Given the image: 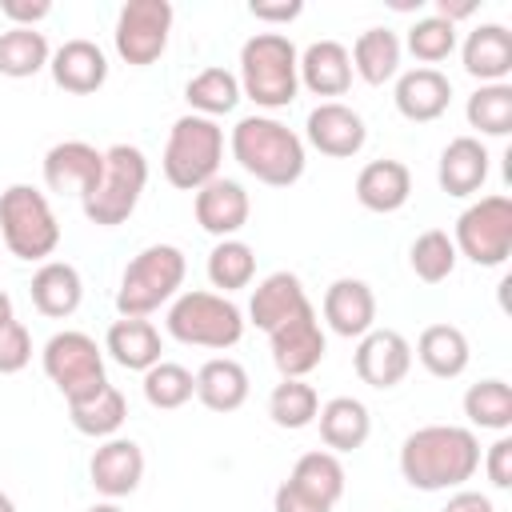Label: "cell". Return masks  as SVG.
Here are the masks:
<instances>
[{
  "label": "cell",
  "instance_id": "603a6c76",
  "mask_svg": "<svg viewBox=\"0 0 512 512\" xmlns=\"http://www.w3.org/2000/svg\"><path fill=\"white\" fill-rule=\"evenodd\" d=\"M28 296H32V308L48 320H64L80 308L84 300V280L80 272L68 264V260H44L36 272H32V284H28Z\"/></svg>",
  "mask_w": 512,
  "mask_h": 512
},
{
  "label": "cell",
  "instance_id": "484cf974",
  "mask_svg": "<svg viewBox=\"0 0 512 512\" xmlns=\"http://www.w3.org/2000/svg\"><path fill=\"white\" fill-rule=\"evenodd\" d=\"M300 84L316 96H344L352 88V60L340 40H312L300 52Z\"/></svg>",
  "mask_w": 512,
  "mask_h": 512
},
{
  "label": "cell",
  "instance_id": "681fc988",
  "mask_svg": "<svg viewBox=\"0 0 512 512\" xmlns=\"http://www.w3.org/2000/svg\"><path fill=\"white\" fill-rule=\"evenodd\" d=\"M472 12H476V0H436V12L432 16L456 24V20H468Z\"/></svg>",
  "mask_w": 512,
  "mask_h": 512
},
{
  "label": "cell",
  "instance_id": "5b68a950",
  "mask_svg": "<svg viewBox=\"0 0 512 512\" xmlns=\"http://www.w3.org/2000/svg\"><path fill=\"white\" fill-rule=\"evenodd\" d=\"M224 160V128L208 116H180L164 144V180L180 192H200L208 180L220 176Z\"/></svg>",
  "mask_w": 512,
  "mask_h": 512
},
{
  "label": "cell",
  "instance_id": "ffe728a7",
  "mask_svg": "<svg viewBox=\"0 0 512 512\" xmlns=\"http://www.w3.org/2000/svg\"><path fill=\"white\" fill-rule=\"evenodd\" d=\"M324 320H328V328L336 332V336H364V332H372L376 328V296H372V288L364 284V280H356V276H340V280H332L328 284V292H324Z\"/></svg>",
  "mask_w": 512,
  "mask_h": 512
},
{
  "label": "cell",
  "instance_id": "816d5d0a",
  "mask_svg": "<svg viewBox=\"0 0 512 512\" xmlns=\"http://www.w3.org/2000/svg\"><path fill=\"white\" fill-rule=\"evenodd\" d=\"M88 512H124V508H120V504H116V500H104V504H92V508H88Z\"/></svg>",
  "mask_w": 512,
  "mask_h": 512
},
{
  "label": "cell",
  "instance_id": "7402d4cb",
  "mask_svg": "<svg viewBox=\"0 0 512 512\" xmlns=\"http://www.w3.org/2000/svg\"><path fill=\"white\" fill-rule=\"evenodd\" d=\"M488 148L480 136H456L444 144L440 164H436V180L448 196H472L484 188L488 180Z\"/></svg>",
  "mask_w": 512,
  "mask_h": 512
},
{
  "label": "cell",
  "instance_id": "f546056e",
  "mask_svg": "<svg viewBox=\"0 0 512 512\" xmlns=\"http://www.w3.org/2000/svg\"><path fill=\"white\" fill-rule=\"evenodd\" d=\"M288 484H292L296 492H304L308 500H316V504H324V508H336L348 480H344L340 456L328 452V448H316V452H304V456L292 464Z\"/></svg>",
  "mask_w": 512,
  "mask_h": 512
},
{
  "label": "cell",
  "instance_id": "4316f807",
  "mask_svg": "<svg viewBox=\"0 0 512 512\" xmlns=\"http://www.w3.org/2000/svg\"><path fill=\"white\" fill-rule=\"evenodd\" d=\"M316 424H320L324 448L336 456L364 448V440L372 436V416H368L364 400H356V396H332L328 404H320Z\"/></svg>",
  "mask_w": 512,
  "mask_h": 512
},
{
  "label": "cell",
  "instance_id": "4fadbf2b",
  "mask_svg": "<svg viewBox=\"0 0 512 512\" xmlns=\"http://www.w3.org/2000/svg\"><path fill=\"white\" fill-rule=\"evenodd\" d=\"M104 176V152L88 140H60L44 152V184L56 196H76L80 204L96 192Z\"/></svg>",
  "mask_w": 512,
  "mask_h": 512
},
{
  "label": "cell",
  "instance_id": "8992f818",
  "mask_svg": "<svg viewBox=\"0 0 512 512\" xmlns=\"http://www.w3.org/2000/svg\"><path fill=\"white\" fill-rule=\"evenodd\" d=\"M164 328L180 344L224 352V348H236L240 344V336H244V312L228 296H220V292L192 288V292H180L168 304Z\"/></svg>",
  "mask_w": 512,
  "mask_h": 512
},
{
  "label": "cell",
  "instance_id": "74e56055",
  "mask_svg": "<svg viewBox=\"0 0 512 512\" xmlns=\"http://www.w3.org/2000/svg\"><path fill=\"white\" fill-rule=\"evenodd\" d=\"M252 276H256V252L244 240L232 236L208 252V280H212V288H220V296L248 288Z\"/></svg>",
  "mask_w": 512,
  "mask_h": 512
},
{
  "label": "cell",
  "instance_id": "ee69618b",
  "mask_svg": "<svg viewBox=\"0 0 512 512\" xmlns=\"http://www.w3.org/2000/svg\"><path fill=\"white\" fill-rule=\"evenodd\" d=\"M484 472L492 480V488H512V436H496L484 452Z\"/></svg>",
  "mask_w": 512,
  "mask_h": 512
},
{
  "label": "cell",
  "instance_id": "d6986e66",
  "mask_svg": "<svg viewBox=\"0 0 512 512\" xmlns=\"http://www.w3.org/2000/svg\"><path fill=\"white\" fill-rule=\"evenodd\" d=\"M396 112L412 124H432L448 112L452 104V80L440 72V68H408L400 80H396Z\"/></svg>",
  "mask_w": 512,
  "mask_h": 512
},
{
  "label": "cell",
  "instance_id": "52a82bcc",
  "mask_svg": "<svg viewBox=\"0 0 512 512\" xmlns=\"http://www.w3.org/2000/svg\"><path fill=\"white\" fill-rule=\"evenodd\" d=\"M0 240L16 260H48L60 244V220L48 196L32 184H8L0 192Z\"/></svg>",
  "mask_w": 512,
  "mask_h": 512
},
{
  "label": "cell",
  "instance_id": "277c9868",
  "mask_svg": "<svg viewBox=\"0 0 512 512\" xmlns=\"http://www.w3.org/2000/svg\"><path fill=\"white\" fill-rule=\"evenodd\" d=\"M184 272H188V260H184V252L176 244H148V248H140L128 260L124 276H120L116 312L120 316L148 320L160 304H168V300L180 296Z\"/></svg>",
  "mask_w": 512,
  "mask_h": 512
},
{
  "label": "cell",
  "instance_id": "f6af8a7d",
  "mask_svg": "<svg viewBox=\"0 0 512 512\" xmlns=\"http://www.w3.org/2000/svg\"><path fill=\"white\" fill-rule=\"evenodd\" d=\"M4 20H12V28H36L44 16H52L48 0H0Z\"/></svg>",
  "mask_w": 512,
  "mask_h": 512
},
{
  "label": "cell",
  "instance_id": "30bf717a",
  "mask_svg": "<svg viewBox=\"0 0 512 512\" xmlns=\"http://www.w3.org/2000/svg\"><path fill=\"white\" fill-rule=\"evenodd\" d=\"M40 360H44V376L60 388V396L68 404L84 400V396H92L96 388L108 384V376H104V348L88 332H76V328L56 332L44 344Z\"/></svg>",
  "mask_w": 512,
  "mask_h": 512
},
{
  "label": "cell",
  "instance_id": "bcb514c9",
  "mask_svg": "<svg viewBox=\"0 0 512 512\" xmlns=\"http://www.w3.org/2000/svg\"><path fill=\"white\" fill-rule=\"evenodd\" d=\"M248 12L256 20H264V24H288V20H296L304 12V4L300 0H252Z\"/></svg>",
  "mask_w": 512,
  "mask_h": 512
},
{
  "label": "cell",
  "instance_id": "8d00e7d4",
  "mask_svg": "<svg viewBox=\"0 0 512 512\" xmlns=\"http://www.w3.org/2000/svg\"><path fill=\"white\" fill-rule=\"evenodd\" d=\"M464 416L472 428L508 432L512 428V388L504 380H480L464 392Z\"/></svg>",
  "mask_w": 512,
  "mask_h": 512
},
{
  "label": "cell",
  "instance_id": "d4e9b609",
  "mask_svg": "<svg viewBox=\"0 0 512 512\" xmlns=\"http://www.w3.org/2000/svg\"><path fill=\"white\" fill-rule=\"evenodd\" d=\"M104 352L128 368V372H148L152 364H160V332L152 320H140V316H120L112 320V328L104 332Z\"/></svg>",
  "mask_w": 512,
  "mask_h": 512
},
{
  "label": "cell",
  "instance_id": "836d02e7",
  "mask_svg": "<svg viewBox=\"0 0 512 512\" xmlns=\"http://www.w3.org/2000/svg\"><path fill=\"white\" fill-rule=\"evenodd\" d=\"M48 60H52V48H48L44 32H36V28H8V32H0V76L28 80L40 68H48Z\"/></svg>",
  "mask_w": 512,
  "mask_h": 512
},
{
  "label": "cell",
  "instance_id": "f5cc1de1",
  "mask_svg": "<svg viewBox=\"0 0 512 512\" xmlns=\"http://www.w3.org/2000/svg\"><path fill=\"white\" fill-rule=\"evenodd\" d=\"M0 512H16V504H12V496H8V492H0Z\"/></svg>",
  "mask_w": 512,
  "mask_h": 512
},
{
  "label": "cell",
  "instance_id": "ba28073f",
  "mask_svg": "<svg viewBox=\"0 0 512 512\" xmlns=\"http://www.w3.org/2000/svg\"><path fill=\"white\" fill-rule=\"evenodd\" d=\"M148 184V156L136 144H112L104 148V176L96 184V192L84 200V216L96 228H116L124 224Z\"/></svg>",
  "mask_w": 512,
  "mask_h": 512
},
{
  "label": "cell",
  "instance_id": "e575fe53",
  "mask_svg": "<svg viewBox=\"0 0 512 512\" xmlns=\"http://www.w3.org/2000/svg\"><path fill=\"white\" fill-rule=\"evenodd\" d=\"M184 100L192 104L196 116L216 120V116H224L240 104V80L228 68H204L184 84Z\"/></svg>",
  "mask_w": 512,
  "mask_h": 512
},
{
  "label": "cell",
  "instance_id": "cb8c5ba5",
  "mask_svg": "<svg viewBox=\"0 0 512 512\" xmlns=\"http://www.w3.org/2000/svg\"><path fill=\"white\" fill-rule=\"evenodd\" d=\"M408 196H412V172H408L404 160H388L384 156V160L364 164L360 176H356V200L368 212H380V216L400 212L408 204Z\"/></svg>",
  "mask_w": 512,
  "mask_h": 512
},
{
  "label": "cell",
  "instance_id": "6da1fadb",
  "mask_svg": "<svg viewBox=\"0 0 512 512\" xmlns=\"http://www.w3.org/2000/svg\"><path fill=\"white\" fill-rule=\"evenodd\" d=\"M480 472V440L460 424H424L400 444V476L416 492L464 488Z\"/></svg>",
  "mask_w": 512,
  "mask_h": 512
},
{
  "label": "cell",
  "instance_id": "ac0fdd59",
  "mask_svg": "<svg viewBox=\"0 0 512 512\" xmlns=\"http://www.w3.org/2000/svg\"><path fill=\"white\" fill-rule=\"evenodd\" d=\"M48 72H52L56 88H64V92H72V96H92V92H100L104 80H108V56H104L100 44L76 36V40H64V44L52 52Z\"/></svg>",
  "mask_w": 512,
  "mask_h": 512
},
{
  "label": "cell",
  "instance_id": "7a4b0ae2",
  "mask_svg": "<svg viewBox=\"0 0 512 512\" xmlns=\"http://www.w3.org/2000/svg\"><path fill=\"white\" fill-rule=\"evenodd\" d=\"M232 160L268 188H288L304 176V140L276 116H244L228 136Z\"/></svg>",
  "mask_w": 512,
  "mask_h": 512
},
{
  "label": "cell",
  "instance_id": "44dd1931",
  "mask_svg": "<svg viewBox=\"0 0 512 512\" xmlns=\"http://www.w3.org/2000/svg\"><path fill=\"white\" fill-rule=\"evenodd\" d=\"M464 72L480 84H508L512 72V32L504 24H476L460 44Z\"/></svg>",
  "mask_w": 512,
  "mask_h": 512
},
{
  "label": "cell",
  "instance_id": "7c38bea8",
  "mask_svg": "<svg viewBox=\"0 0 512 512\" xmlns=\"http://www.w3.org/2000/svg\"><path fill=\"white\" fill-rule=\"evenodd\" d=\"M268 348H272V364L280 368L284 380H304L308 372L320 368L328 340L320 328V316L312 304H304L296 316H288L280 328L268 332Z\"/></svg>",
  "mask_w": 512,
  "mask_h": 512
},
{
  "label": "cell",
  "instance_id": "4dcf8cb0",
  "mask_svg": "<svg viewBox=\"0 0 512 512\" xmlns=\"http://www.w3.org/2000/svg\"><path fill=\"white\" fill-rule=\"evenodd\" d=\"M416 360L436 380H456L468 368L472 348H468V336L456 324H428L416 340Z\"/></svg>",
  "mask_w": 512,
  "mask_h": 512
},
{
  "label": "cell",
  "instance_id": "d590c367",
  "mask_svg": "<svg viewBox=\"0 0 512 512\" xmlns=\"http://www.w3.org/2000/svg\"><path fill=\"white\" fill-rule=\"evenodd\" d=\"M316 412H320V396L308 380H280L268 392V416L276 428L300 432V428L316 424Z\"/></svg>",
  "mask_w": 512,
  "mask_h": 512
},
{
  "label": "cell",
  "instance_id": "e0dca14e",
  "mask_svg": "<svg viewBox=\"0 0 512 512\" xmlns=\"http://www.w3.org/2000/svg\"><path fill=\"white\" fill-rule=\"evenodd\" d=\"M88 476H92V488L100 496H108V500H120V496L136 492L140 480H144V452H140V444L128 440V436H108L92 452Z\"/></svg>",
  "mask_w": 512,
  "mask_h": 512
},
{
  "label": "cell",
  "instance_id": "5bb4252c",
  "mask_svg": "<svg viewBox=\"0 0 512 512\" xmlns=\"http://www.w3.org/2000/svg\"><path fill=\"white\" fill-rule=\"evenodd\" d=\"M352 364H356V376L368 388H380L384 392V388H396L408 376V368H412V344L396 328H372V332L360 336Z\"/></svg>",
  "mask_w": 512,
  "mask_h": 512
},
{
  "label": "cell",
  "instance_id": "83f0119b",
  "mask_svg": "<svg viewBox=\"0 0 512 512\" xmlns=\"http://www.w3.org/2000/svg\"><path fill=\"white\" fill-rule=\"evenodd\" d=\"M304 304H308V296H304L300 276H296V272H272V276H264V280L256 284V292H252V300H248V316H252V324H256L260 332H272V328H280L288 316H296Z\"/></svg>",
  "mask_w": 512,
  "mask_h": 512
},
{
  "label": "cell",
  "instance_id": "f35d334b",
  "mask_svg": "<svg viewBox=\"0 0 512 512\" xmlns=\"http://www.w3.org/2000/svg\"><path fill=\"white\" fill-rule=\"evenodd\" d=\"M464 116L480 136H508L512 132V84H480L468 96Z\"/></svg>",
  "mask_w": 512,
  "mask_h": 512
},
{
  "label": "cell",
  "instance_id": "9a60e30c",
  "mask_svg": "<svg viewBox=\"0 0 512 512\" xmlns=\"http://www.w3.org/2000/svg\"><path fill=\"white\" fill-rule=\"evenodd\" d=\"M308 144L320 152V156H332V160H348L364 148L368 140V128H364V116L340 100H320L312 112H308Z\"/></svg>",
  "mask_w": 512,
  "mask_h": 512
},
{
  "label": "cell",
  "instance_id": "3957f363",
  "mask_svg": "<svg viewBox=\"0 0 512 512\" xmlns=\"http://www.w3.org/2000/svg\"><path fill=\"white\" fill-rule=\"evenodd\" d=\"M240 96L256 108H288L300 92V52L284 32H256L240 48Z\"/></svg>",
  "mask_w": 512,
  "mask_h": 512
},
{
  "label": "cell",
  "instance_id": "7bdbcfd3",
  "mask_svg": "<svg viewBox=\"0 0 512 512\" xmlns=\"http://www.w3.org/2000/svg\"><path fill=\"white\" fill-rule=\"evenodd\" d=\"M28 360H32V336H28V328L20 320H8L0 328V376L20 372Z\"/></svg>",
  "mask_w": 512,
  "mask_h": 512
},
{
  "label": "cell",
  "instance_id": "d6a6232c",
  "mask_svg": "<svg viewBox=\"0 0 512 512\" xmlns=\"http://www.w3.org/2000/svg\"><path fill=\"white\" fill-rule=\"evenodd\" d=\"M348 60H352V72L376 88L400 72V36L392 28H364L356 36Z\"/></svg>",
  "mask_w": 512,
  "mask_h": 512
},
{
  "label": "cell",
  "instance_id": "8fae6325",
  "mask_svg": "<svg viewBox=\"0 0 512 512\" xmlns=\"http://www.w3.org/2000/svg\"><path fill=\"white\" fill-rule=\"evenodd\" d=\"M172 32V4L168 0H128L116 16V52L132 68H148L164 56Z\"/></svg>",
  "mask_w": 512,
  "mask_h": 512
},
{
  "label": "cell",
  "instance_id": "1f68e13d",
  "mask_svg": "<svg viewBox=\"0 0 512 512\" xmlns=\"http://www.w3.org/2000/svg\"><path fill=\"white\" fill-rule=\"evenodd\" d=\"M68 420H72L76 432H84V436H92V440H108V436H116L120 424L128 420V400H124V392H120L116 384H104V388H96L92 396L72 400V404H68Z\"/></svg>",
  "mask_w": 512,
  "mask_h": 512
},
{
  "label": "cell",
  "instance_id": "60d3db41",
  "mask_svg": "<svg viewBox=\"0 0 512 512\" xmlns=\"http://www.w3.org/2000/svg\"><path fill=\"white\" fill-rule=\"evenodd\" d=\"M456 244H452V236L444 232V228H428V232H420L416 240H412V248H408V264H412V272L424 280V284H440V280H448L452 276V268H456Z\"/></svg>",
  "mask_w": 512,
  "mask_h": 512
},
{
  "label": "cell",
  "instance_id": "f1b7e54d",
  "mask_svg": "<svg viewBox=\"0 0 512 512\" xmlns=\"http://www.w3.org/2000/svg\"><path fill=\"white\" fill-rule=\"evenodd\" d=\"M248 388H252L248 384V372L232 356H212L196 372V400L208 412H236V408H244Z\"/></svg>",
  "mask_w": 512,
  "mask_h": 512
},
{
  "label": "cell",
  "instance_id": "7dc6e473",
  "mask_svg": "<svg viewBox=\"0 0 512 512\" xmlns=\"http://www.w3.org/2000/svg\"><path fill=\"white\" fill-rule=\"evenodd\" d=\"M272 512H332V508H324V504H316V500H308L304 492H296L288 480L276 488V496H272Z\"/></svg>",
  "mask_w": 512,
  "mask_h": 512
},
{
  "label": "cell",
  "instance_id": "f907efd6",
  "mask_svg": "<svg viewBox=\"0 0 512 512\" xmlns=\"http://www.w3.org/2000/svg\"><path fill=\"white\" fill-rule=\"evenodd\" d=\"M8 320H16V312H12V296L0 288V328H4Z\"/></svg>",
  "mask_w": 512,
  "mask_h": 512
},
{
  "label": "cell",
  "instance_id": "ab89813d",
  "mask_svg": "<svg viewBox=\"0 0 512 512\" xmlns=\"http://www.w3.org/2000/svg\"><path fill=\"white\" fill-rule=\"evenodd\" d=\"M192 396H196V376H192L184 364L160 360V364H152V368L144 372V400H148L152 408L176 412V408H184Z\"/></svg>",
  "mask_w": 512,
  "mask_h": 512
},
{
  "label": "cell",
  "instance_id": "c3c4849f",
  "mask_svg": "<svg viewBox=\"0 0 512 512\" xmlns=\"http://www.w3.org/2000/svg\"><path fill=\"white\" fill-rule=\"evenodd\" d=\"M444 512H496V508H492V500H488L484 492H476V488H456V492L448 496Z\"/></svg>",
  "mask_w": 512,
  "mask_h": 512
},
{
  "label": "cell",
  "instance_id": "9c48e42d",
  "mask_svg": "<svg viewBox=\"0 0 512 512\" xmlns=\"http://www.w3.org/2000/svg\"><path fill=\"white\" fill-rule=\"evenodd\" d=\"M456 256H468L480 268H500L512 256V200L504 192L480 196L468 204L452 232Z\"/></svg>",
  "mask_w": 512,
  "mask_h": 512
},
{
  "label": "cell",
  "instance_id": "b9f144b4",
  "mask_svg": "<svg viewBox=\"0 0 512 512\" xmlns=\"http://www.w3.org/2000/svg\"><path fill=\"white\" fill-rule=\"evenodd\" d=\"M408 52L420 60V68H432V64L448 60L456 52V24H448L440 16H420L408 28Z\"/></svg>",
  "mask_w": 512,
  "mask_h": 512
},
{
  "label": "cell",
  "instance_id": "2e32d148",
  "mask_svg": "<svg viewBox=\"0 0 512 512\" xmlns=\"http://www.w3.org/2000/svg\"><path fill=\"white\" fill-rule=\"evenodd\" d=\"M192 212H196V224H200L208 236L232 240V236L248 224L252 200H248L244 184H236V180H228V176H216V180H208V184L192 196Z\"/></svg>",
  "mask_w": 512,
  "mask_h": 512
}]
</instances>
